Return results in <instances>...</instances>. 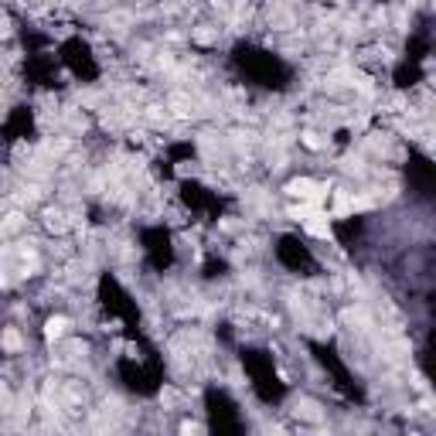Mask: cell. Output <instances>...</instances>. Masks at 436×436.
Listing matches in <instances>:
<instances>
[{
	"instance_id": "3",
	"label": "cell",
	"mask_w": 436,
	"mask_h": 436,
	"mask_svg": "<svg viewBox=\"0 0 436 436\" xmlns=\"http://www.w3.org/2000/svg\"><path fill=\"white\" fill-rule=\"evenodd\" d=\"M65 334H69V320H65V317H51V320H48V338H55V341H58V338H65Z\"/></svg>"
},
{
	"instance_id": "1",
	"label": "cell",
	"mask_w": 436,
	"mask_h": 436,
	"mask_svg": "<svg viewBox=\"0 0 436 436\" xmlns=\"http://www.w3.org/2000/svg\"><path fill=\"white\" fill-rule=\"evenodd\" d=\"M317 191H320V184L311 181V177H297V181L286 184V195H290V198H300V201H317Z\"/></svg>"
},
{
	"instance_id": "2",
	"label": "cell",
	"mask_w": 436,
	"mask_h": 436,
	"mask_svg": "<svg viewBox=\"0 0 436 436\" xmlns=\"http://www.w3.org/2000/svg\"><path fill=\"white\" fill-rule=\"evenodd\" d=\"M72 222H69V215H65V208H44V229L48 232H65Z\"/></svg>"
}]
</instances>
